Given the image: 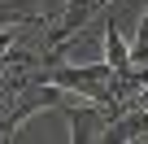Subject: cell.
Segmentation results:
<instances>
[{"instance_id": "1", "label": "cell", "mask_w": 148, "mask_h": 144, "mask_svg": "<svg viewBox=\"0 0 148 144\" xmlns=\"http://www.w3.org/2000/svg\"><path fill=\"white\" fill-rule=\"evenodd\" d=\"M65 118H70V140L74 144H87V140L105 135V127H109V114L96 101H87V105H65Z\"/></svg>"}, {"instance_id": "2", "label": "cell", "mask_w": 148, "mask_h": 144, "mask_svg": "<svg viewBox=\"0 0 148 144\" xmlns=\"http://www.w3.org/2000/svg\"><path fill=\"white\" fill-rule=\"evenodd\" d=\"M100 35H105V61H109V70H113V74H131V70H135V57H131V48L122 39V26L113 18H105Z\"/></svg>"}]
</instances>
